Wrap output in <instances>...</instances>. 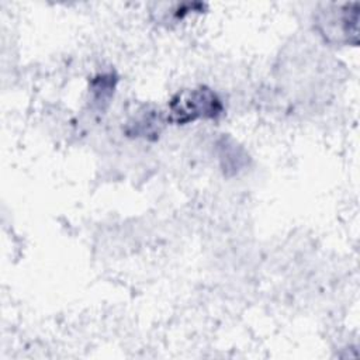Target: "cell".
<instances>
[{
  "mask_svg": "<svg viewBox=\"0 0 360 360\" xmlns=\"http://www.w3.org/2000/svg\"><path fill=\"white\" fill-rule=\"evenodd\" d=\"M219 97L208 87L200 86L176 93L167 104L166 121L184 125L197 120H212L222 112Z\"/></svg>",
  "mask_w": 360,
  "mask_h": 360,
  "instance_id": "6da1fadb",
  "label": "cell"
},
{
  "mask_svg": "<svg viewBox=\"0 0 360 360\" xmlns=\"http://www.w3.org/2000/svg\"><path fill=\"white\" fill-rule=\"evenodd\" d=\"M347 4L339 11H328L318 18L319 31L328 41L350 44L354 39L357 42V4L353 10Z\"/></svg>",
  "mask_w": 360,
  "mask_h": 360,
  "instance_id": "7a4b0ae2",
  "label": "cell"
}]
</instances>
